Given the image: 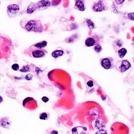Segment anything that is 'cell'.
I'll list each match as a JSON object with an SVG mask.
<instances>
[{
    "instance_id": "obj_1",
    "label": "cell",
    "mask_w": 134,
    "mask_h": 134,
    "mask_svg": "<svg viewBox=\"0 0 134 134\" xmlns=\"http://www.w3.org/2000/svg\"><path fill=\"white\" fill-rule=\"evenodd\" d=\"M36 26H37V21H35V20H31L26 24L25 26V29L27 30V31H35L36 29Z\"/></svg>"
},
{
    "instance_id": "obj_2",
    "label": "cell",
    "mask_w": 134,
    "mask_h": 134,
    "mask_svg": "<svg viewBox=\"0 0 134 134\" xmlns=\"http://www.w3.org/2000/svg\"><path fill=\"white\" fill-rule=\"evenodd\" d=\"M20 7L17 4H11L7 6V12L10 15L16 14L19 11Z\"/></svg>"
},
{
    "instance_id": "obj_3",
    "label": "cell",
    "mask_w": 134,
    "mask_h": 134,
    "mask_svg": "<svg viewBox=\"0 0 134 134\" xmlns=\"http://www.w3.org/2000/svg\"><path fill=\"white\" fill-rule=\"evenodd\" d=\"M10 125H11V122L7 118L5 117V118H0V126H1L2 128L8 129V128H10Z\"/></svg>"
},
{
    "instance_id": "obj_4",
    "label": "cell",
    "mask_w": 134,
    "mask_h": 134,
    "mask_svg": "<svg viewBox=\"0 0 134 134\" xmlns=\"http://www.w3.org/2000/svg\"><path fill=\"white\" fill-rule=\"evenodd\" d=\"M92 9L94 12H102L105 10V6L103 5L102 2H98L96 3L92 7Z\"/></svg>"
},
{
    "instance_id": "obj_5",
    "label": "cell",
    "mask_w": 134,
    "mask_h": 134,
    "mask_svg": "<svg viewBox=\"0 0 134 134\" xmlns=\"http://www.w3.org/2000/svg\"><path fill=\"white\" fill-rule=\"evenodd\" d=\"M130 67H131V64H130V63L128 62V60H123L122 62V64H121L120 67H119L120 72H125V71H127L128 69H129Z\"/></svg>"
},
{
    "instance_id": "obj_6",
    "label": "cell",
    "mask_w": 134,
    "mask_h": 134,
    "mask_svg": "<svg viewBox=\"0 0 134 134\" xmlns=\"http://www.w3.org/2000/svg\"><path fill=\"white\" fill-rule=\"evenodd\" d=\"M101 65L105 69H109L112 66V64H111V61L109 59H103L101 60Z\"/></svg>"
},
{
    "instance_id": "obj_7",
    "label": "cell",
    "mask_w": 134,
    "mask_h": 134,
    "mask_svg": "<svg viewBox=\"0 0 134 134\" xmlns=\"http://www.w3.org/2000/svg\"><path fill=\"white\" fill-rule=\"evenodd\" d=\"M51 4V2L49 1H39L38 3H36V7L37 8H40V7H48Z\"/></svg>"
},
{
    "instance_id": "obj_8",
    "label": "cell",
    "mask_w": 134,
    "mask_h": 134,
    "mask_svg": "<svg viewBox=\"0 0 134 134\" xmlns=\"http://www.w3.org/2000/svg\"><path fill=\"white\" fill-rule=\"evenodd\" d=\"M31 54L34 58H42L45 55V53L42 50H34Z\"/></svg>"
},
{
    "instance_id": "obj_9",
    "label": "cell",
    "mask_w": 134,
    "mask_h": 134,
    "mask_svg": "<svg viewBox=\"0 0 134 134\" xmlns=\"http://www.w3.org/2000/svg\"><path fill=\"white\" fill-rule=\"evenodd\" d=\"M75 6L78 10L85 11V5H84V2L83 1H81V0H77V1H76Z\"/></svg>"
},
{
    "instance_id": "obj_10",
    "label": "cell",
    "mask_w": 134,
    "mask_h": 134,
    "mask_svg": "<svg viewBox=\"0 0 134 134\" xmlns=\"http://www.w3.org/2000/svg\"><path fill=\"white\" fill-rule=\"evenodd\" d=\"M64 54V50H60V49H57V50H54V51L53 52V53L51 54V55L53 56L54 58H59V57H61L63 56Z\"/></svg>"
},
{
    "instance_id": "obj_11",
    "label": "cell",
    "mask_w": 134,
    "mask_h": 134,
    "mask_svg": "<svg viewBox=\"0 0 134 134\" xmlns=\"http://www.w3.org/2000/svg\"><path fill=\"white\" fill-rule=\"evenodd\" d=\"M36 5L35 4V3H31V4L29 5L28 7H27V12L28 14H31L33 13V12H35V10L36 9Z\"/></svg>"
},
{
    "instance_id": "obj_12",
    "label": "cell",
    "mask_w": 134,
    "mask_h": 134,
    "mask_svg": "<svg viewBox=\"0 0 134 134\" xmlns=\"http://www.w3.org/2000/svg\"><path fill=\"white\" fill-rule=\"evenodd\" d=\"M95 44H96V40H95L93 38H91V37L87 38L85 41V44L87 46V47H91V46L95 45Z\"/></svg>"
},
{
    "instance_id": "obj_13",
    "label": "cell",
    "mask_w": 134,
    "mask_h": 134,
    "mask_svg": "<svg viewBox=\"0 0 134 134\" xmlns=\"http://www.w3.org/2000/svg\"><path fill=\"white\" fill-rule=\"evenodd\" d=\"M47 45V41H41V42H39L37 43V44H35V47L38 48V49H42V48L45 47V46Z\"/></svg>"
},
{
    "instance_id": "obj_14",
    "label": "cell",
    "mask_w": 134,
    "mask_h": 134,
    "mask_svg": "<svg viewBox=\"0 0 134 134\" xmlns=\"http://www.w3.org/2000/svg\"><path fill=\"white\" fill-rule=\"evenodd\" d=\"M126 54H127V49L125 48H122V49L118 50V56H119V58H123L126 55Z\"/></svg>"
},
{
    "instance_id": "obj_15",
    "label": "cell",
    "mask_w": 134,
    "mask_h": 134,
    "mask_svg": "<svg viewBox=\"0 0 134 134\" xmlns=\"http://www.w3.org/2000/svg\"><path fill=\"white\" fill-rule=\"evenodd\" d=\"M86 23H87V26H88V27L90 29H94L95 28V24H94V22H93L91 20H90V19H86Z\"/></svg>"
},
{
    "instance_id": "obj_16",
    "label": "cell",
    "mask_w": 134,
    "mask_h": 134,
    "mask_svg": "<svg viewBox=\"0 0 134 134\" xmlns=\"http://www.w3.org/2000/svg\"><path fill=\"white\" fill-rule=\"evenodd\" d=\"M49 118V114H48L47 113H41L40 114V119L41 120H46L47 118Z\"/></svg>"
},
{
    "instance_id": "obj_17",
    "label": "cell",
    "mask_w": 134,
    "mask_h": 134,
    "mask_svg": "<svg viewBox=\"0 0 134 134\" xmlns=\"http://www.w3.org/2000/svg\"><path fill=\"white\" fill-rule=\"evenodd\" d=\"M30 68H29V66H23L21 68V69H20V72H29Z\"/></svg>"
},
{
    "instance_id": "obj_18",
    "label": "cell",
    "mask_w": 134,
    "mask_h": 134,
    "mask_svg": "<svg viewBox=\"0 0 134 134\" xmlns=\"http://www.w3.org/2000/svg\"><path fill=\"white\" fill-rule=\"evenodd\" d=\"M102 50V47L100 45V44H97L96 46H95V51L97 52V53H99Z\"/></svg>"
},
{
    "instance_id": "obj_19",
    "label": "cell",
    "mask_w": 134,
    "mask_h": 134,
    "mask_svg": "<svg viewBox=\"0 0 134 134\" xmlns=\"http://www.w3.org/2000/svg\"><path fill=\"white\" fill-rule=\"evenodd\" d=\"M12 69L14 70V71H17L19 69V65L17 64H12Z\"/></svg>"
},
{
    "instance_id": "obj_20",
    "label": "cell",
    "mask_w": 134,
    "mask_h": 134,
    "mask_svg": "<svg viewBox=\"0 0 134 134\" xmlns=\"http://www.w3.org/2000/svg\"><path fill=\"white\" fill-rule=\"evenodd\" d=\"M128 18H129L130 20H133V21H134V12H132V13H128Z\"/></svg>"
},
{
    "instance_id": "obj_21",
    "label": "cell",
    "mask_w": 134,
    "mask_h": 134,
    "mask_svg": "<svg viewBox=\"0 0 134 134\" xmlns=\"http://www.w3.org/2000/svg\"><path fill=\"white\" fill-rule=\"evenodd\" d=\"M96 134H107V133H106L105 130L100 129V130H99V131H98Z\"/></svg>"
},
{
    "instance_id": "obj_22",
    "label": "cell",
    "mask_w": 134,
    "mask_h": 134,
    "mask_svg": "<svg viewBox=\"0 0 134 134\" xmlns=\"http://www.w3.org/2000/svg\"><path fill=\"white\" fill-rule=\"evenodd\" d=\"M25 78H26L27 80H28V81H30V80L32 79V75H31V74H27V75L26 76Z\"/></svg>"
},
{
    "instance_id": "obj_23",
    "label": "cell",
    "mask_w": 134,
    "mask_h": 134,
    "mask_svg": "<svg viewBox=\"0 0 134 134\" xmlns=\"http://www.w3.org/2000/svg\"><path fill=\"white\" fill-rule=\"evenodd\" d=\"M93 85H94V83H93V81H87V86H88L89 87H92V86H93Z\"/></svg>"
},
{
    "instance_id": "obj_24",
    "label": "cell",
    "mask_w": 134,
    "mask_h": 134,
    "mask_svg": "<svg viewBox=\"0 0 134 134\" xmlns=\"http://www.w3.org/2000/svg\"><path fill=\"white\" fill-rule=\"evenodd\" d=\"M72 134H77V128H73L72 129Z\"/></svg>"
},
{
    "instance_id": "obj_25",
    "label": "cell",
    "mask_w": 134,
    "mask_h": 134,
    "mask_svg": "<svg viewBox=\"0 0 134 134\" xmlns=\"http://www.w3.org/2000/svg\"><path fill=\"white\" fill-rule=\"evenodd\" d=\"M42 100L44 102V103H47V102L49 101V98L46 97V96H44V97H42Z\"/></svg>"
},
{
    "instance_id": "obj_26",
    "label": "cell",
    "mask_w": 134,
    "mask_h": 134,
    "mask_svg": "<svg viewBox=\"0 0 134 134\" xmlns=\"http://www.w3.org/2000/svg\"><path fill=\"white\" fill-rule=\"evenodd\" d=\"M50 134H59V133H58L56 130H52V131L50 132Z\"/></svg>"
},
{
    "instance_id": "obj_27",
    "label": "cell",
    "mask_w": 134,
    "mask_h": 134,
    "mask_svg": "<svg viewBox=\"0 0 134 134\" xmlns=\"http://www.w3.org/2000/svg\"><path fill=\"white\" fill-rule=\"evenodd\" d=\"M123 0H122V1H115V3H118V4H121V3H123Z\"/></svg>"
},
{
    "instance_id": "obj_28",
    "label": "cell",
    "mask_w": 134,
    "mask_h": 134,
    "mask_svg": "<svg viewBox=\"0 0 134 134\" xmlns=\"http://www.w3.org/2000/svg\"><path fill=\"white\" fill-rule=\"evenodd\" d=\"M3 98H2V96H0V104H1L2 103V102H3Z\"/></svg>"
},
{
    "instance_id": "obj_29",
    "label": "cell",
    "mask_w": 134,
    "mask_h": 134,
    "mask_svg": "<svg viewBox=\"0 0 134 134\" xmlns=\"http://www.w3.org/2000/svg\"><path fill=\"white\" fill-rule=\"evenodd\" d=\"M81 134H86V133H81Z\"/></svg>"
},
{
    "instance_id": "obj_30",
    "label": "cell",
    "mask_w": 134,
    "mask_h": 134,
    "mask_svg": "<svg viewBox=\"0 0 134 134\" xmlns=\"http://www.w3.org/2000/svg\"><path fill=\"white\" fill-rule=\"evenodd\" d=\"M0 134H1V133H0Z\"/></svg>"
}]
</instances>
